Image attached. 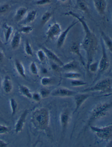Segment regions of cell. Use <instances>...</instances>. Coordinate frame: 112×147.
I'll return each mask as SVG.
<instances>
[{"label":"cell","instance_id":"cell-1","mask_svg":"<svg viewBox=\"0 0 112 147\" xmlns=\"http://www.w3.org/2000/svg\"><path fill=\"white\" fill-rule=\"evenodd\" d=\"M64 14L66 16H71L76 18L79 22L81 23L83 28L85 36L81 46L86 52L87 68L89 65L93 62V59L97 50L98 45L97 38L95 35L91 30L86 21L82 17H80L78 14L71 11Z\"/></svg>","mask_w":112,"mask_h":147},{"label":"cell","instance_id":"cell-2","mask_svg":"<svg viewBox=\"0 0 112 147\" xmlns=\"http://www.w3.org/2000/svg\"><path fill=\"white\" fill-rule=\"evenodd\" d=\"M31 121L34 127L38 130H47L49 127L50 121L48 109L46 108L36 109L32 114Z\"/></svg>","mask_w":112,"mask_h":147},{"label":"cell","instance_id":"cell-3","mask_svg":"<svg viewBox=\"0 0 112 147\" xmlns=\"http://www.w3.org/2000/svg\"><path fill=\"white\" fill-rule=\"evenodd\" d=\"M112 109V103H99L94 108L91 113L89 123L90 124L95 120L105 117Z\"/></svg>","mask_w":112,"mask_h":147},{"label":"cell","instance_id":"cell-4","mask_svg":"<svg viewBox=\"0 0 112 147\" xmlns=\"http://www.w3.org/2000/svg\"><path fill=\"white\" fill-rule=\"evenodd\" d=\"M112 80L110 78H106L98 81L94 86L84 90L83 91L88 92H110L112 90Z\"/></svg>","mask_w":112,"mask_h":147},{"label":"cell","instance_id":"cell-5","mask_svg":"<svg viewBox=\"0 0 112 147\" xmlns=\"http://www.w3.org/2000/svg\"><path fill=\"white\" fill-rule=\"evenodd\" d=\"M91 130L99 138L106 141H112V125H108L106 127H97L90 126Z\"/></svg>","mask_w":112,"mask_h":147},{"label":"cell","instance_id":"cell-6","mask_svg":"<svg viewBox=\"0 0 112 147\" xmlns=\"http://www.w3.org/2000/svg\"><path fill=\"white\" fill-rule=\"evenodd\" d=\"M101 45L102 48V56L99 62L98 71L100 73H103L107 71L110 66L109 60L108 57L105 46L101 39Z\"/></svg>","mask_w":112,"mask_h":147},{"label":"cell","instance_id":"cell-7","mask_svg":"<svg viewBox=\"0 0 112 147\" xmlns=\"http://www.w3.org/2000/svg\"><path fill=\"white\" fill-rule=\"evenodd\" d=\"M62 32L61 26L58 22H54L49 27L46 33V38L48 40H54L58 38Z\"/></svg>","mask_w":112,"mask_h":147},{"label":"cell","instance_id":"cell-8","mask_svg":"<svg viewBox=\"0 0 112 147\" xmlns=\"http://www.w3.org/2000/svg\"><path fill=\"white\" fill-rule=\"evenodd\" d=\"M78 22H79L78 21H74V22H72L71 24L70 25L64 30L61 32L58 37V40H57V46L58 48L60 49L64 45L70 31Z\"/></svg>","mask_w":112,"mask_h":147},{"label":"cell","instance_id":"cell-9","mask_svg":"<svg viewBox=\"0 0 112 147\" xmlns=\"http://www.w3.org/2000/svg\"><path fill=\"white\" fill-rule=\"evenodd\" d=\"M76 91L65 88H60L51 92L50 95L54 97H65L74 96L77 94Z\"/></svg>","mask_w":112,"mask_h":147},{"label":"cell","instance_id":"cell-10","mask_svg":"<svg viewBox=\"0 0 112 147\" xmlns=\"http://www.w3.org/2000/svg\"><path fill=\"white\" fill-rule=\"evenodd\" d=\"M28 113L29 111L27 109H25L21 115L17 122H16L15 126V132L16 134L20 133L23 130Z\"/></svg>","mask_w":112,"mask_h":147},{"label":"cell","instance_id":"cell-11","mask_svg":"<svg viewBox=\"0 0 112 147\" xmlns=\"http://www.w3.org/2000/svg\"><path fill=\"white\" fill-rule=\"evenodd\" d=\"M42 49L44 51L47 58L51 60L55 63L58 65L60 67H62L64 65V63L59 58L58 56L53 51L48 49L46 47H43Z\"/></svg>","mask_w":112,"mask_h":147},{"label":"cell","instance_id":"cell-12","mask_svg":"<svg viewBox=\"0 0 112 147\" xmlns=\"http://www.w3.org/2000/svg\"><path fill=\"white\" fill-rule=\"evenodd\" d=\"M89 96L90 94L87 92H85V93H77L74 95L75 109L74 112H76L81 107L83 104L89 98Z\"/></svg>","mask_w":112,"mask_h":147},{"label":"cell","instance_id":"cell-13","mask_svg":"<svg viewBox=\"0 0 112 147\" xmlns=\"http://www.w3.org/2000/svg\"><path fill=\"white\" fill-rule=\"evenodd\" d=\"M94 5L99 14L100 15L105 14L107 5L106 0H94Z\"/></svg>","mask_w":112,"mask_h":147},{"label":"cell","instance_id":"cell-14","mask_svg":"<svg viewBox=\"0 0 112 147\" xmlns=\"http://www.w3.org/2000/svg\"><path fill=\"white\" fill-rule=\"evenodd\" d=\"M81 44L78 41H75L72 43L70 47V51L71 53L77 55L81 60L82 63L85 65L84 61L83 59L81 53Z\"/></svg>","mask_w":112,"mask_h":147},{"label":"cell","instance_id":"cell-15","mask_svg":"<svg viewBox=\"0 0 112 147\" xmlns=\"http://www.w3.org/2000/svg\"><path fill=\"white\" fill-rule=\"evenodd\" d=\"M70 120V113L68 110L62 112L60 115V122L62 127V130H65L68 127Z\"/></svg>","mask_w":112,"mask_h":147},{"label":"cell","instance_id":"cell-16","mask_svg":"<svg viewBox=\"0 0 112 147\" xmlns=\"http://www.w3.org/2000/svg\"><path fill=\"white\" fill-rule=\"evenodd\" d=\"M1 88L6 94H9L12 92L13 89V84L11 77L9 76H6L2 80Z\"/></svg>","mask_w":112,"mask_h":147},{"label":"cell","instance_id":"cell-17","mask_svg":"<svg viewBox=\"0 0 112 147\" xmlns=\"http://www.w3.org/2000/svg\"><path fill=\"white\" fill-rule=\"evenodd\" d=\"M37 16V12L35 10H33L27 12L25 18L20 22L23 25H28L34 21Z\"/></svg>","mask_w":112,"mask_h":147},{"label":"cell","instance_id":"cell-18","mask_svg":"<svg viewBox=\"0 0 112 147\" xmlns=\"http://www.w3.org/2000/svg\"><path fill=\"white\" fill-rule=\"evenodd\" d=\"M28 11V9L25 7H20L16 11L14 19L15 21L20 22L25 18Z\"/></svg>","mask_w":112,"mask_h":147},{"label":"cell","instance_id":"cell-19","mask_svg":"<svg viewBox=\"0 0 112 147\" xmlns=\"http://www.w3.org/2000/svg\"><path fill=\"white\" fill-rule=\"evenodd\" d=\"M21 33L19 31H16L13 35L11 42V46L12 49H17L19 48L21 41Z\"/></svg>","mask_w":112,"mask_h":147},{"label":"cell","instance_id":"cell-20","mask_svg":"<svg viewBox=\"0 0 112 147\" xmlns=\"http://www.w3.org/2000/svg\"><path fill=\"white\" fill-rule=\"evenodd\" d=\"M101 39L102 40L105 46L108 49L109 51L111 53L112 51V40L111 37L105 34L103 31H101Z\"/></svg>","mask_w":112,"mask_h":147},{"label":"cell","instance_id":"cell-21","mask_svg":"<svg viewBox=\"0 0 112 147\" xmlns=\"http://www.w3.org/2000/svg\"><path fill=\"white\" fill-rule=\"evenodd\" d=\"M63 69L67 72L75 71L79 68V64L75 60L71 61L62 66Z\"/></svg>","mask_w":112,"mask_h":147},{"label":"cell","instance_id":"cell-22","mask_svg":"<svg viewBox=\"0 0 112 147\" xmlns=\"http://www.w3.org/2000/svg\"><path fill=\"white\" fill-rule=\"evenodd\" d=\"M15 66L16 70L19 75L23 78H26L25 69L22 63L19 60H15Z\"/></svg>","mask_w":112,"mask_h":147},{"label":"cell","instance_id":"cell-23","mask_svg":"<svg viewBox=\"0 0 112 147\" xmlns=\"http://www.w3.org/2000/svg\"><path fill=\"white\" fill-rule=\"evenodd\" d=\"M3 30H4V38L5 41L7 42L10 39L13 32V28L11 26L5 23L3 25Z\"/></svg>","mask_w":112,"mask_h":147},{"label":"cell","instance_id":"cell-24","mask_svg":"<svg viewBox=\"0 0 112 147\" xmlns=\"http://www.w3.org/2000/svg\"><path fill=\"white\" fill-rule=\"evenodd\" d=\"M76 6L77 8L81 11L85 13H89V6L85 0H76Z\"/></svg>","mask_w":112,"mask_h":147},{"label":"cell","instance_id":"cell-25","mask_svg":"<svg viewBox=\"0 0 112 147\" xmlns=\"http://www.w3.org/2000/svg\"><path fill=\"white\" fill-rule=\"evenodd\" d=\"M19 91L21 95L29 99H32V93L27 86L24 85H20L19 86Z\"/></svg>","mask_w":112,"mask_h":147},{"label":"cell","instance_id":"cell-26","mask_svg":"<svg viewBox=\"0 0 112 147\" xmlns=\"http://www.w3.org/2000/svg\"><path fill=\"white\" fill-rule=\"evenodd\" d=\"M10 105L11 109V116L14 117L19 109V104L17 100L14 98H11L9 100Z\"/></svg>","mask_w":112,"mask_h":147},{"label":"cell","instance_id":"cell-27","mask_svg":"<svg viewBox=\"0 0 112 147\" xmlns=\"http://www.w3.org/2000/svg\"><path fill=\"white\" fill-rule=\"evenodd\" d=\"M64 77L67 79L71 80L79 79L81 77V74L75 71H69L64 74Z\"/></svg>","mask_w":112,"mask_h":147},{"label":"cell","instance_id":"cell-28","mask_svg":"<svg viewBox=\"0 0 112 147\" xmlns=\"http://www.w3.org/2000/svg\"><path fill=\"white\" fill-rule=\"evenodd\" d=\"M52 14L51 12L49 11H46L42 15L41 18V24L42 25L44 26L46 24L47 22H48L51 17H52Z\"/></svg>","mask_w":112,"mask_h":147},{"label":"cell","instance_id":"cell-29","mask_svg":"<svg viewBox=\"0 0 112 147\" xmlns=\"http://www.w3.org/2000/svg\"><path fill=\"white\" fill-rule=\"evenodd\" d=\"M36 55L38 60L41 63L44 64L46 63L47 57L44 51L42 49L39 50L36 53Z\"/></svg>","mask_w":112,"mask_h":147},{"label":"cell","instance_id":"cell-30","mask_svg":"<svg viewBox=\"0 0 112 147\" xmlns=\"http://www.w3.org/2000/svg\"><path fill=\"white\" fill-rule=\"evenodd\" d=\"M54 82V80L51 77L47 76L43 77L40 80L41 85L44 87L50 86L53 84Z\"/></svg>","mask_w":112,"mask_h":147},{"label":"cell","instance_id":"cell-31","mask_svg":"<svg viewBox=\"0 0 112 147\" xmlns=\"http://www.w3.org/2000/svg\"><path fill=\"white\" fill-rule=\"evenodd\" d=\"M25 54L28 56H33L34 55L33 50L31 45L28 40H26L25 44Z\"/></svg>","mask_w":112,"mask_h":147},{"label":"cell","instance_id":"cell-32","mask_svg":"<svg viewBox=\"0 0 112 147\" xmlns=\"http://www.w3.org/2000/svg\"><path fill=\"white\" fill-rule=\"evenodd\" d=\"M87 70L91 73H95L97 72L99 69V62H92L87 68Z\"/></svg>","mask_w":112,"mask_h":147},{"label":"cell","instance_id":"cell-33","mask_svg":"<svg viewBox=\"0 0 112 147\" xmlns=\"http://www.w3.org/2000/svg\"><path fill=\"white\" fill-rule=\"evenodd\" d=\"M33 27L30 26L25 25H23L21 28L19 29V31L20 33H23L24 34H30L33 31Z\"/></svg>","mask_w":112,"mask_h":147},{"label":"cell","instance_id":"cell-34","mask_svg":"<svg viewBox=\"0 0 112 147\" xmlns=\"http://www.w3.org/2000/svg\"><path fill=\"white\" fill-rule=\"evenodd\" d=\"M70 84L72 87H79L85 86L88 84V83L83 80H80L79 79L73 80L71 81Z\"/></svg>","mask_w":112,"mask_h":147},{"label":"cell","instance_id":"cell-35","mask_svg":"<svg viewBox=\"0 0 112 147\" xmlns=\"http://www.w3.org/2000/svg\"><path fill=\"white\" fill-rule=\"evenodd\" d=\"M30 69L31 74L34 75H38L39 74V69L36 63L34 61H32L30 66Z\"/></svg>","mask_w":112,"mask_h":147},{"label":"cell","instance_id":"cell-36","mask_svg":"<svg viewBox=\"0 0 112 147\" xmlns=\"http://www.w3.org/2000/svg\"><path fill=\"white\" fill-rule=\"evenodd\" d=\"M39 94L42 99L46 98L51 94V91L47 88H41L39 91Z\"/></svg>","mask_w":112,"mask_h":147},{"label":"cell","instance_id":"cell-37","mask_svg":"<svg viewBox=\"0 0 112 147\" xmlns=\"http://www.w3.org/2000/svg\"><path fill=\"white\" fill-rule=\"evenodd\" d=\"M10 130L9 127L0 124V135L8 134L10 132Z\"/></svg>","mask_w":112,"mask_h":147},{"label":"cell","instance_id":"cell-38","mask_svg":"<svg viewBox=\"0 0 112 147\" xmlns=\"http://www.w3.org/2000/svg\"><path fill=\"white\" fill-rule=\"evenodd\" d=\"M10 9V6L9 4H5L0 5V15L5 14L9 11Z\"/></svg>","mask_w":112,"mask_h":147},{"label":"cell","instance_id":"cell-39","mask_svg":"<svg viewBox=\"0 0 112 147\" xmlns=\"http://www.w3.org/2000/svg\"><path fill=\"white\" fill-rule=\"evenodd\" d=\"M52 3V0H37L35 2L38 6H44L50 5Z\"/></svg>","mask_w":112,"mask_h":147},{"label":"cell","instance_id":"cell-40","mask_svg":"<svg viewBox=\"0 0 112 147\" xmlns=\"http://www.w3.org/2000/svg\"><path fill=\"white\" fill-rule=\"evenodd\" d=\"M32 99L34 100L35 102H39L41 101L42 98L41 96L40 95L39 92H35L32 93Z\"/></svg>","mask_w":112,"mask_h":147},{"label":"cell","instance_id":"cell-41","mask_svg":"<svg viewBox=\"0 0 112 147\" xmlns=\"http://www.w3.org/2000/svg\"><path fill=\"white\" fill-rule=\"evenodd\" d=\"M9 145V143L0 139V147H7Z\"/></svg>","mask_w":112,"mask_h":147},{"label":"cell","instance_id":"cell-42","mask_svg":"<svg viewBox=\"0 0 112 147\" xmlns=\"http://www.w3.org/2000/svg\"><path fill=\"white\" fill-rule=\"evenodd\" d=\"M4 54L3 52L1 51L0 50V65L3 63L4 60Z\"/></svg>","mask_w":112,"mask_h":147},{"label":"cell","instance_id":"cell-43","mask_svg":"<svg viewBox=\"0 0 112 147\" xmlns=\"http://www.w3.org/2000/svg\"><path fill=\"white\" fill-rule=\"evenodd\" d=\"M2 80L1 76H0V88H1V85H2Z\"/></svg>","mask_w":112,"mask_h":147},{"label":"cell","instance_id":"cell-44","mask_svg":"<svg viewBox=\"0 0 112 147\" xmlns=\"http://www.w3.org/2000/svg\"><path fill=\"white\" fill-rule=\"evenodd\" d=\"M2 45H3V42H2V41L0 39V48H1Z\"/></svg>","mask_w":112,"mask_h":147},{"label":"cell","instance_id":"cell-45","mask_svg":"<svg viewBox=\"0 0 112 147\" xmlns=\"http://www.w3.org/2000/svg\"><path fill=\"white\" fill-rule=\"evenodd\" d=\"M60 2H62V3H64L67 1V0H59Z\"/></svg>","mask_w":112,"mask_h":147},{"label":"cell","instance_id":"cell-46","mask_svg":"<svg viewBox=\"0 0 112 147\" xmlns=\"http://www.w3.org/2000/svg\"><path fill=\"white\" fill-rule=\"evenodd\" d=\"M1 72V69H0V72Z\"/></svg>","mask_w":112,"mask_h":147}]
</instances>
